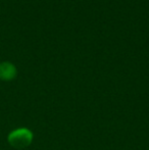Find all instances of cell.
Returning a JSON list of instances; mask_svg holds the SVG:
<instances>
[{
    "mask_svg": "<svg viewBox=\"0 0 149 150\" xmlns=\"http://www.w3.org/2000/svg\"><path fill=\"white\" fill-rule=\"evenodd\" d=\"M18 75L16 67L10 61H2L0 62V80L2 81H11Z\"/></svg>",
    "mask_w": 149,
    "mask_h": 150,
    "instance_id": "2",
    "label": "cell"
},
{
    "mask_svg": "<svg viewBox=\"0 0 149 150\" xmlns=\"http://www.w3.org/2000/svg\"><path fill=\"white\" fill-rule=\"evenodd\" d=\"M34 138L32 131L28 128H18L11 131L7 136V142L16 149H24L31 145Z\"/></svg>",
    "mask_w": 149,
    "mask_h": 150,
    "instance_id": "1",
    "label": "cell"
}]
</instances>
